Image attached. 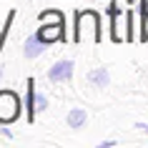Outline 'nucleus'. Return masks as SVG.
<instances>
[{"label": "nucleus", "instance_id": "10", "mask_svg": "<svg viewBox=\"0 0 148 148\" xmlns=\"http://www.w3.org/2000/svg\"><path fill=\"white\" fill-rule=\"evenodd\" d=\"M140 40L148 43V0H140Z\"/></svg>", "mask_w": 148, "mask_h": 148}, {"label": "nucleus", "instance_id": "8", "mask_svg": "<svg viewBox=\"0 0 148 148\" xmlns=\"http://www.w3.org/2000/svg\"><path fill=\"white\" fill-rule=\"evenodd\" d=\"M35 110H38V106H35V80L28 78V95H25V113H28V121L33 123V118H35Z\"/></svg>", "mask_w": 148, "mask_h": 148}, {"label": "nucleus", "instance_id": "12", "mask_svg": "<svg viewBox=\"0 0 148 148\" xmlns=\"http://www.w3.org/2000/svg\"><path fill=\"white\" fill-rule=\"evenodd\" d=\"M35 106H38V110H45L48 108V98L45 95H35Z\"/></svg>", "mask_w": 148, "mask_h": 148}, {"label": "nucleus", "instance_id": "6", "mask_svg": "<svg viewBox=\"0 0 148 148\" xmlns=\"http://www.w3.org/2000/svg\"><path fill=\"white\" fill-rule=\"evenodd\" d=\"M43 50H45V43L38 38V33H35V35H30V38H25V45H23L25 58H38Z\"/></svg>", "mask_w": 148, "mask_h": 148}, {"label": "nucleus", "instance_id": "7", "mask_svg": "<svg viewBox=\"0 0 148 148\" xmlns=\"http://www.w3.org/2000/svg\"><path fill=\"white\" fill-rule=\"evenodd\" d=\"M86 80L90 83V86H95V88H106L110 83V75H108V68H95V70H90L86 75Z\"/></svg>", "mask_w": 148, "mask_h": 148}, {"label": "nucleus", "instance_id": "5", "mask_svg": "<svg viewBox=\"0 0 148 148\" xmlns=\"http://www.w3.org/2000/svg\"><path fill=\"white\" fill-rule=\"evenodd\" d=\"M73 70H75L73 60H58V63H53V68H48V78L53 83H68L73 78Z\"/></svg>", "mask_w": 148, "mask_h": 148}, {"label": "nucleus", "instance_id": "14", "mask_svg": "<svg viewBox=\"0 0 148 148\" xmlns=\"http://www.w3.org/2000/svg\"><path fill=\"white\" fill-rule=\"evenodd\" d=\"M110 146H116V140H103L101 148H110Z\"/></svg>", "mask_w": 148, "mask_h": 148}, {"label": "nucleus", "instance_id": "11", "mask_svg": "<svg viewBox=\"0 0 148 148\" xmlns=\"http://www.w3.org/2000/svg\"><path fill=\"white\" fill-rule=\"evenodd\" d=\"M40 23H65V15H63L60 10H45V13H40L38 15Z\"/></svg>", "mask_w": 148, "mask_h": 148}, {"label": "nucleus", "instance_id": "4", "mask_svg": "<svg viewBox=\"0 0 148 148\" xmlns=\"http://www.w3.org/2000/svg\"><path fill=\"white\" fill-rule=\"evenodd\" d=\"M38 38L43 43H58V40H65V23H40L38 28Z\"/></svg>", "mask_w": 148, "mask_h": 148}, {"label": "nucleus", "instance_id": "2", "mask_svg": "<svg viewBox=\"0 0 148 148\" xmlns=\"http://www.w3.org/2000/svg\"><path fill=\"white\" fill-rule=\"evenodd\" d=\"M86 35H90L93 43H101L103 40L101 18H98L95 10H86V13H78V15H75V35H73V40H75V43H83Z\"/></svg>", "mask_w": 148, "mask_h": 148}, {"label": "nucleus", "instance_id": "3", "mask_svg": "<svg viewBox=\"0 0 148 148\" xmlns=\"http://www.w3.org/2000/svg\"><path fill=\"white\" fill-rule=\"evenodd\" d=\"M20 116V98L13 90H0V123H13Z\"/></svg>", "mask_w": 148, "mask_h": 148}, {"label": "nucleus", "instance_id": "13", "mask_svg": "<svg viewBox=\"0 0 148 148\" xmlns=\"http://www.w3.org/2000/svg\"><path fill=\"white\" fill-rule=\"evenodd\" d=\"M136 128H138V131H143V133H148V123H136Z\"/></svg>", "mask_w": 148, "mask_h": 148}, {"label": "nucleus", "instance_id": "9", "mask_svg": "<svg viewBox=\"0 0 148 148\" xmlns=\"http://www.w3.org/2000/svg\"><path fill=\"white\" fill-rule=\"evenodd\" d=\"M86 121H88L86 108H73V110L68 113V125H70V128H75V131H78V128H83V125H86Z\"/></svg>", "mask_w": 148, "mask_h": 148}, {"label": "nucleus", "instance_id": "15", "mask_svg": "<svg viewBox=\"0 0 148 148\" xmlns=\"http://www.w3.org/2000/svg\"><path fill=\"white\" fill-rule=\"evenodd\" d=\"M0 80H3V70H0Z\"/></svg>", "mask_w": 148, "mask_h": 148}, {"label": "nucleus", "instance_id": "1", "mask_svg": "<svg viewBox=\"0 0 148 148\" xmlns=\"http://www.w3.org/2000/svg\"><path fill=\"white\" fill-rule=\"evenodd\" d=\"M108 13H110V38L116 43H131L133 40V10H121L113 3Z\"/></svg>", "mask_w": 148, "mask_h": 148}]
</instances>
